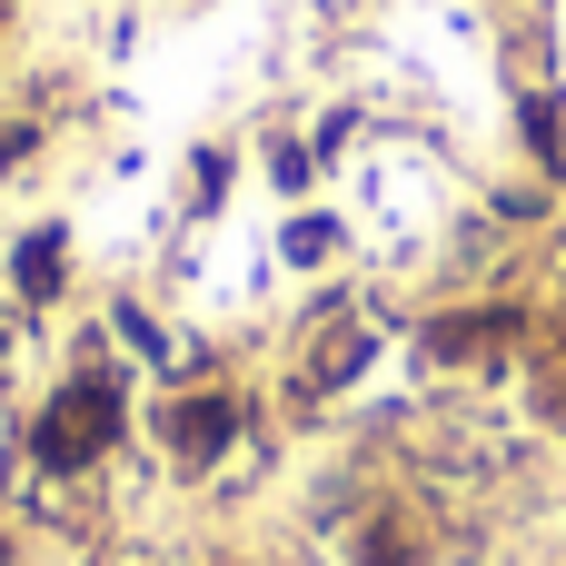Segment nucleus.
Masks as SVG:
<instances>
[{
    "mask_svg": "<svg viewBox=\"0 0 566 566\" xmlns=\"http://www.w3.org/2000/svg\"><path fill=\"white\" fill-rule=\"evenodd\" d=\"M20 289H30V298L60 289V239H30V249H20Z\"/></svg>",
    "mask_w": 566,
    "mask_h": 566,
    "instance_id": "7ed1b4c3",
    "label": "nucleus"
},
{
    "mask_svg": "<svg viewBox=\"0 0 566 566\" xmlns=\"http://www.w3.org/2000/svg\"><path fill=\"white\" fill-rule=\"evenodd\" d=\"M109 428H119V398H109L99 378H80V388L50 408V428H40V458H50V468H80V458H90Z\"/></svg>",
    "mask_w": 566,
    "mask_h": 566,
    "instance_id": "f257e3e1",
    "label": "nucleus"
},
{
    "mask_svg": "<svg viewBox=\"0 0 566 566\" xmlns=\"http://www.w3.org/2000/svg\"><path fill=\"white\" fill-rule=\"evenodd\" d=\"M169 448H179V458H219V448H229V408H219V398H189V408L169 418Z\"/></svg>",
    "mask_w": 566,
    "mask_h": 566,
    "instance_id": "f03ea898",
    "label": "nucleus"
}]
</instances>
